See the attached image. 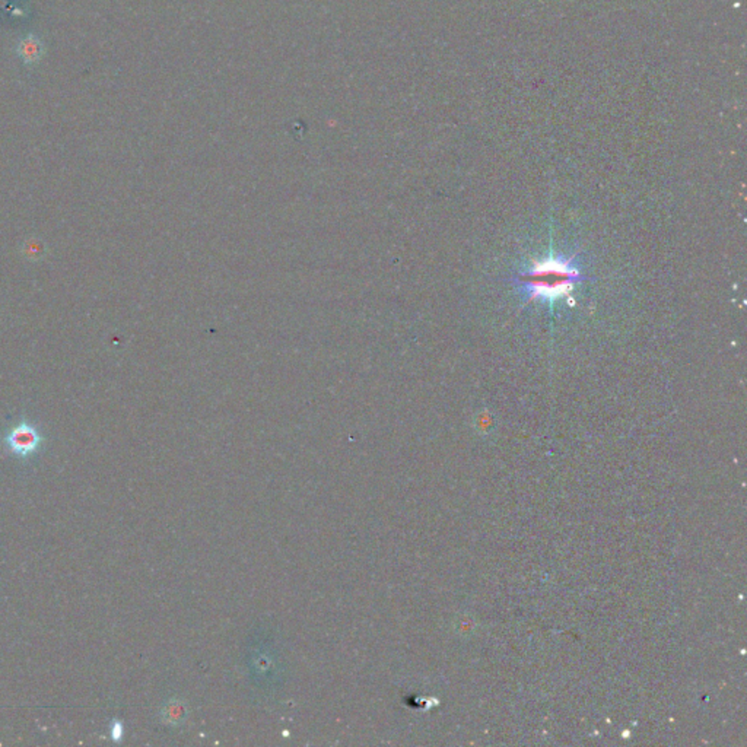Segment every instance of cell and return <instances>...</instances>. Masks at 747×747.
<instances>
[{
  "label": "cell",
  "instance_id": "1",
  "mask_svg": "<svg viewBox=\"0 0 747 747\" xmlns=\"http://www.w3.org/2000/svg\"><path fill=\"white\" fill-rule=\"evenodd\" d=\"M579 281L581 276L578 269L562 257L546 258L518 278L530 299L546 301L567 295Z\"/></svg>",
  "mask_w": 747,
  "mask_h": 747
},
{
  "label": "cell",
  "instance_id": "2",
  "mask_svg": "<svg viewBox=\"0 0 747 747\" xmlns=\"http://www.w3.org/2000/svg\"><path fill=\"white\" fill-rule=\"evenodd\" d=\"M0 442H2L6 454L25 463L33 460L44 450L47 437L37 423L29 420L26 416H21L19 420L8 426Z\"/></svg>",
  "mask_w": 747,
  "mask_h": 747
},
{
  "label": "cell",
  "instance_id": "3",
  "mask_svg": "<svg viewBox=\"0 0 747 747\" xmlns=\"http://www.w3.org/2000/svg\"><path fill=\"white\" fill-rule=\"evenodd\" d=\"M17 54L19 56L25 66H34L44 56V44L40 37L29 34L19 40L17 45Z\"/></svg>",
  "mask_w": 747,
  "mask_h": 747
},
{
  "label": "cell",
  "instance_id": "4",
  "mask_svg": "<svg viewBox=\"0 0 747 747\" xmlns=\"http://www.w3.org/2000/svg\"><path fill=\"white\" fill-rule=\"evenodd\" d=\"M123 734H125L123 724H121V721H118V720H113L111 725H110V737H111V740L118 743V741H121V739H123Z\"/></svg>",
  "mask_w": 747,
  "mask_h": 747
}]
</instances>
